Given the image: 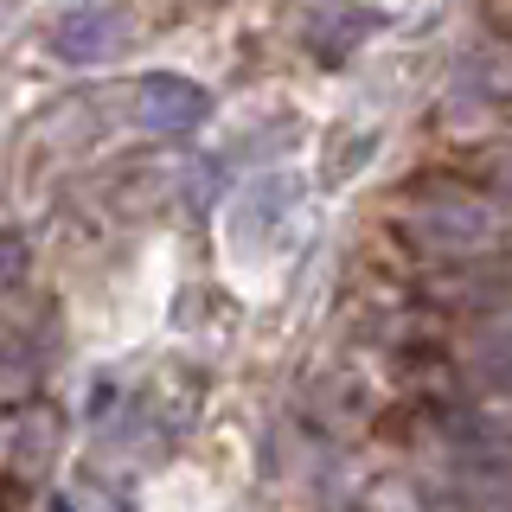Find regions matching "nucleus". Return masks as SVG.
Wrapping results in <instances>:
<instances>
[{
	"instance_id": "f257e3e1",
	"label": "nucleus",
	"mask_w": 512,
	"mask_h": 512,
	"mask_svg": "<svg viewBox=\"0 0 512 512\" xmlns=\"http://www.w3.org/2000/svg\"><path fill=\"white\" fill-rule=\"evenodd\" d=\"M141 109H148V122H199L205 116V96L192 90V84H180V77H148L141 84Z\"/></svg>"
}]
</instances>
